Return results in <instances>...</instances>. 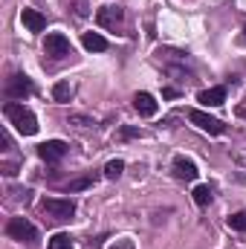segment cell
<instances>
[{"instance_id":"d4e9b609","label":"cell","mask_w":246,"mask_h":249,"mask_svg":"<svg viewBox=\"0 0 246 249\" xmlns=\"http://www.w3.org/2000/svg\"><path fill=\"white\" fill-rule=\"evenodd\" d=\"M177 96H180V93H177L174 87H165V90H162V99H177Z\"/></svg>"},{"instance_id":"2e32d148","label":"cell","mask_w":246,"mask_h":249,"mask_svg":"<svg viewBox=\"0 0 246 249\" xmlns=\"http://www.w3.org/2000/svg\"><path fill=\"white\" fill-rule=\"evenodd\" d=\"M75 244H72V238L70 235H64V232H58V235H53L50 238V244H47V249H72Z\"/></svg>"},{"instance_id":"3957f363","label":"cell","mask_w":246,"mask_h":249,"mask_svg":"<svg viewBox=\"0 0 246 249\" xmlns=\"http://www.w3.org/2000/svg\"><path fill=\"white\" fill-rule=\"evenodd\" d=\"M6 235L15 238V241H26V244L38 241V229H35L26 217H12V220L6 223Z\"/></svg>"},{"instance_id":"603a6c76","label":"cell","mask_w":246,"mask_h":249,"mask_svg":"<svg viewBox=\"0 0 246 249\" xmlns=\"http://www.w3.org/2000/svg\"><path fill=\"white\" fill-rule=\"evenodd\" d=\"M122 136L124 139H130V136H142V130H136V127H122Z\"/></svg>"},{"instance_id":"ffe728a7","label":"cell","mask_w":246,"mask_h":249,"mask_svg":"<svg viewBox=\"0 0 246 249\" xmlns=\"http://www.w3.org/2000/svg\"><path fill=\"white\" fill-rule=\"evenodd\" d=\"M229 229H235V232H246V212H235V214L229 217Z\"/></svg>"},{"instance_id":"277c9868","label":"cell","mask_w":246,"mask_h":249,"mask_svg":"<svg viewBox=\"0 0 246 249\" xmlns=\"http://www.w3.org/2000/svg\"><path fill=\"white\" fill-rule=\"evenodd\" d=\"M32 93H35V84H32V78L23 75V72H15V75L6 81V96H9V99H26V96H32Z\"/></svg>"},{"instance_id":"cb8c5ba5","label":"cell","mask_w":246,"mask_h":249,"mask_svg":"<svg viewBox=\"0 0 246 249\" xmlns=\"http://www.w3.org/2000/svg\"><path fill=\"white\" fill-rule=\"evenodd\" d=\"M110 249H133V241H130V238H124V241H119V244H113Z\"/></svg>"},{"instance_id":"7c38bea8","label":"cell","mask_w":246,"mask_h":249,"mask_svg":"<svg viewBox=\"0 0 246 249\" xmlns=\"http://www.w3.org/2000/svg\"><path fill=\"white\" fill-rule=\"evenodd\" d=\"M197 102H203L206 107H217V105L226 102V87H209L197 96Z\"/></svg>"},{"instance_id":"8992f818","label":"cell","mask_w":246,"mask_h":249,"mask_svg":"<svg viewBox=\"0 0 246 249\" xmlns=\"http://www.w3.org/2000/svg\"><path fill=\"white\" fill-rule=\"evenodd\" d=\"M67 151H70V145L61 142V139H47V142H41L38 145V157L44 160V162H61L64 157H67Z\"/></svg>"},{"instance_id":"9a60e30c","label":"cell","mask_w":246,"mask_h":249,"mask_svg":"<svg viewBox=\"0 0 246 249\" xmlns=\"http://www.w3.org/2000/svg\"><path fill=\"white\" fill-rule=\"evenodd\" d=\"M211 200H214L211 186H197V188H194V203H197V206H203V209H206Z\"/></svg>"},{"instance_id":"484cf974","label":"cell","mask_w":246,"mask_h":249,"mask_svg":"<svg viewBox=\"0 0 246 249\" xmlns=\"http://www.w3.org/2000/svg\"><path fill=\"white\" fill-rule=\"evenodd\" d=\"M244 41H246V26H244Z\"/></svg>"},{"instance_id":"52a82bcc","label":"cell","mask_w":246,"mask_h":249,"mask_svg":"<svg viewBox=\"0 0 246 249\" xmlns=\"http://www.w3.org/2000/svg\"><path fill=\"white\" fill-rule=\"evenodd\" d=\"M188 119L197 124L200 130L211 133V136H220V133L226 130V124L220 122V119H214V116H209V113H203V110H188Z\"/></svg>"},{"instance_id":"9c48e42d","label":"cell","mask_w":246,"mask_h":249,"mask_svg":"<svg viewBox=\"0 0 246 249\" xmlns=\"http://www.w3.org/2000/svg\"><path fill=\"white\" fill-rule=\"evenodd\" d=\"M171 171H174V177L177 180H185V183H194L197 180V165L191 162V160H185V157H174V162H171Z\"/></svg>"},{"instance_id":"4fadbf2b","label":"cell","mask_w":246,"mask_h":249,"mask_svg":"<svg viewBox=\"0 0 246 249\" xmlns=\"http://www.w3.org/2000/svg\"><path fill=\"white\" fill-rule=\"evenodd\" d=\"M81 44H84V50H90V53H105V50H107V38L99 35V32H84V35H81Z\"/></svg>"},{"instance_id":"7a4b0ae2","label":"cell","mask_w":246,"mask_h":249,"mask_svg":"<svg viewBox=\"0 0 246 249\" xmlns=\"http://www.w3.org/2000/svg\"><path fill=\"white\" fill-rule=\"evenodd\" d=\"M41 212H44L50 220L64 223V220H70V217L75 214V203H72V200H61V197H44V200H41Z\"/></svg>"},{"instance_id":"8fae6325","label":"cell","mask_w":246,"mask_h":249,"mask_svg":"<svg viewBox=\"0 0 246 249\" xmlns=\"http://www.w3.org/2000/svg\"><path fill=\"white\" fill-rule=\"evenodd\" d=\"M133 107H136L139 116H154L157 113V99L151 93H136L133 96Z\"/></svg>"},{"instance_id":"6da1fadb","label":"cell","mask_w":246,"mask_h":249,"mask_svg":"<svg viewBox=\"0 0 246 249\" xmlns=\"http://www.w3.org/2000/svg\"><path fill=\"white\" fill-rule=\"evenodd\" d=\"M3 113H6V119L18 127V133H23V136H35L38 133V119H35V113L29 110V107H23L20 102H6L3 105Z\"/></svg>"},{"instance_id":"7402d4cb","label":"cell","mask_w":246,"mask_h":249,"mask_svg":"<svg viewBox=\"0 0 246 249\" xmlns=\"http://www.w3.org/2000/svg\"><path fill=\"white\" fill-rule=\"evenodd\" d=\"M70 122L72 124H93V119L90 116H70Z\"/></svg>"},{"instance_id":"5bb4252c","label":"cell","mask_w":246,"mask_h":249,"mask_svg":"<svg viewBox=\"0 0 246 249\" xmlns=\"http://www.w3.org/2000/svg\"><path fill=\"white\" fill-rule=\"evenodd\" d=\"M53 99L61 102V105L72 99V87H70V81H55V84H53Z\"/></svg>"},{"instance_id":"e0dca14e","label":"cell","mask_w":246,"mask_h":249,"mask_svg":"<svg viewBox=\"0 0 246 249\" xmlns=\"http://www.w3.org/2000/svg\"><path fill=\"white\" fill-rule=\"evenodd\" d=\"M64 3L72 9L75 18H87V15H90V0H64Z\"/></svg>"},{"instance_id":"44dd1931","label":"cell","mask_w":246,"mask_h":249,"mask_svg":"<svg viewBox=\"0 0 246 249\" xmlns=\"http://www.w3.org/2000/svg\"><path fill=\"white\" fill-rule=\"evenodd\" d=\"M157 55H168V58H174V61H185V55H188V53H185V50H171V47H162Z\"/></svg>"},{"instance_id":"ac0fdd59","label":"cell","mask_w":246,"mask_h":249,"mask_svg":"<svg viewBox=\"0 0 246 249\" xmlns=\"http://www.w3.org/2000/svg\"><path fill=\"white\" fill-rule=\"evenodd\" d=\"M122 171H124L122 160H110V162L105 165V177H107V180H119V177H122Z\"/></svg>"},{"instance_id":"d6986e66","label":"cell","mask_w":246,"mask_h":249,"mask_svg":"<svg viewBox=\"0 0 246 249\" xmlns=\"http://www.w3.org/2000/svg\"><path fill=\"white\" fill-rule=\"evenodd\" d=\"M96 186V177H81V180H72V183H67V194H72V191H84V188H93Z\"/></svg>"},{"instance_id":"5b68a950","label":"cell","mask_w":246,"mask_h":249,"mask_svg":"<svg viewBox=\"0 0 246 249\" xmlns=\"http://www.w3.org/2000/svg\"><path fill=\"white\" fill-rule=\"evenodd\" d=\"M44 53H47V55H53V58H67V55H72L70 38L61 35V32H50V35L44 38Z\"/></svg>"},{"instance_id":"30bf717a","label":"cell","mask_w":246,"mask_h":249,"mask_svg":"<svg viewBox=\"0 0 246 249\" xmlns=\"http://www.w3.org/2000/svg\"><path fill=\"white\" fill-rule=\"evenodd\" d=\"M20 20H23V26H26L29 32H44V29H47V18H44L38 9H23V12H20Z\"/></svg>"},{"instance_id":"ba28073f","label":"cell","mask_w":246,"mask_h":249,"mask_svg":"<svg viewBox=\"0 0 246 249\" xmlns=\"http://www.w3.org/2000/svg\"><path fill=\"white\" fill-rule=\"evenodd\" d=\"M122 18H124L122 6H102V9L96 12V23L105 26V29H113L116 23H122Z\"/></svg>"}]
</instances>
